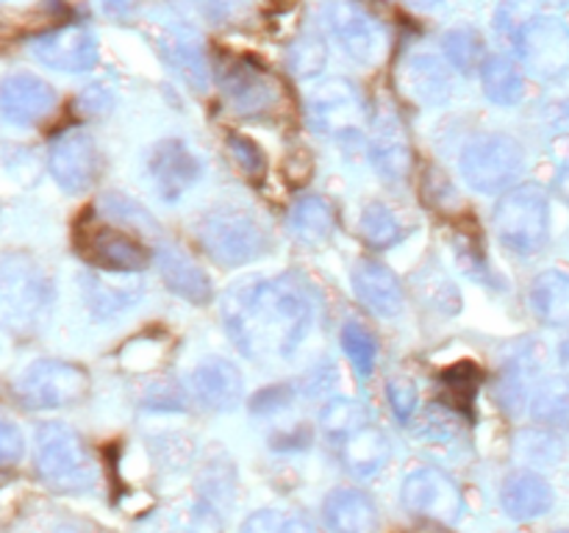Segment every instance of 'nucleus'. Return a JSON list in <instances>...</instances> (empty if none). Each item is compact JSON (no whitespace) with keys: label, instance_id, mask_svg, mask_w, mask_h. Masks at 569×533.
I'll list each match as a JSON object with an SVG mask.
<instances>
[{"label":"nucleus","instance_id":"1","mask_svg":"<svg viewBox=\"0 0 569 533\" xmlns=\"http://www.w3.org/2000/svg\"><path fill=\"white\" fill-rule=\"evenodd\" d=\"M317 305L292 275H250L222 294V325L248 359H292L315 328Z\"/></svg>","mask_w":569,"mask_h":533},{"label":"nucleus","instance_id":"2","mask_svg":"<svg viewBox=\"0 0 569 533\" xmlns=\"http://www.w3.org/2000/svg\"><path fill=\"white\" fill-rule=\"evenodd\" d=\"M53 305V283L31 255L0 259V328L14 336L39 331Z\"/></svg>","mask_w":569,"mask_h":533},{"label":"nucleus","instance_id":"3","mask_svg":"<svg viewBox=\"0 0 569 533\" xmlns=\"http://www.w3.org/2000/svg\"><path fill=\"white\" fill-rule=\"evenodd\" d=\"M37 470L56 492H89L98 483L92 450L64 422H44L37 428Z\"/></svg>","mask_w":569,"mask_h":533},{"label":"nucleus","instance_id":"4","mask_svg":"<svg viewBox=\"0 0 569 533\" xmlns=\"http://www.w3.org/2000/svg\"><path fill=\"white\" fill-rule=\"evenodd\" d=\"M495 231L500 244L511 253H539L550 237L548 192L539 183H520L500 194L495 205Z\"/></svg>","mask_w":569,"mask_h":533},{"label":"nucleus","instance_id":"5","mask_svg":"<svg viewBox=\"0 0 569 533\" xmlns=\"http://www.w3.org/2000/svg\"><path fill=\"white\" fill-rule=\"evenodd\" d=\"M461 178L481 194L509 192L526 170V150L509 133H483L465 144L459 159Z\"/></svg>","mask_w":569,"mask_h":533},{"label":"nucleus","instance_id":"6","mask_svg":"<svg viewBox=\"0 0 569 533\" xmlns=\"http://www.w3.org/2000/svg\"><path fill=\"white\" fill-rule=\"evenodd\" d=\"M200 244L222 266H244L267 253V233L250 211L214 209L198 225Z\"/></svg>","mask_w":569,"mask_h":533},{"label":"nucleus","instance_id":"7","mask_svg":"<svg viewBox=\"0 0 569 533\" xmlns=\"http://www.w3.org/2000/svg\"><path fill=\"white\" fill-rule=\"evenodd\" d=\"M14 392L26 409H67L87 398L89 372L72 361L39 359L20 372Z\"/></svg>","mask_w":569,"mask_h":533},{"label":"nucleus","instance_id":"8","mask_svg":"<svg viewBox=\"0 0 569 533\" xmlns=\"http://www.w3.org/2000/svg\"><path fill=\"white\" fill-rule=\"evenodd\" d=\"M306 117L309 125L322 137H333L339 142H359L361 122H365V100L359 89L345 78H328L315 83L306 98Z\"/></svg>","mask_w":569,"mask_h":533},{"label":"nucleus","instance_id":"9","mask_svg":"<svg viewBox=\"0 0 569 533\" xmlns=\"http://www.w3.org/2000/svg\"><path fill=\"white\" fill-rule=\"evenodd\" d=\"M322 20H326L331 39L348 59L361 67L381 64L387 56V33H383L381 22L370 11L361 9L356 0H326Z\"/></svg>","mask_w":569,"mask_h":533},{"label":"nucleus","instance_id":"10","mask_svg":"<svg viewBox=\"0 0 569 533\" xmlns=\"http://www.w3.org/2000/svg\"><path fill=\"white\" fill-rule=\"evenodd\" d=\"M78 250L94 270L103 272L137 275L153 261V250L144 248L137 233L109 220H83L78 228Z\"/></svg>","mask_w":569,"mask_h":533},{"label":"nucleus","instance_id":"11","mask_svg":"<svg viewBox=\"0 0 569 533\" xmlns=\"http://www.w3.org/2000/svg\"><path fill=\"white\" fill-rule=\"evenodd\" d=\"M217 83L231 109L244 117H261L281 100L278 83L270 72L244 56H228L217 64Z\"/></svg>","mask_w":569,"mask_h":533},{"label":"nucleus","instance_id":"12","mask_svg":"<svg viewBox=\"0 0 569 533\" xmlns=\"http://www.w3.org/2000/svg\"><path fill=\"white\" fill-rule=\"evenodd\" d=\"M400 503L415 516L442 522V525L459 522L461 511H465L459 483L437 466H420V470L409 472L400 486Z\"/></svg>","mask_w":569,"mask_h":533},{"label":"nucleus","instance_id":"13","mask_svg":"<svg viewBox=\"0 0 569 533\" xmlns=\"http://www.w3.org/2000/svg\"><path fill=\"white\" fill-rule=\"evenodd\" d=\"M511 44L522 67L537 78L553 81L569 70V28L556 17H533Z\"/></svg>","mask_w":569,"mask_h":533},{"label":"nucleus","instance_id":"14","mask_svg":"<svg viewBox=\"0 0 569 533\" xmlns=\"http://www.w3.org/2000/svg\"><path fill=\"white\" fill-rule=\"evenodd\" d=\"M148 175L164 203H178L203 178V161L183 139L167 137L150 148Z\"/></svg>","mask_w":569,"mask_h":533},{"label":"nucleus","instance_id":"15","mask_svg":"<svg viewBox=\"0 0 569 533\" xmlns=\"http://www.w3.org/2000/svg\"><path fill=\"white\" fill-rule=\"evenodd\" d=\"M48 170L53 181L64 189L67 194H81L98 181L100 153L94 139L81 128L59 133L50 142L48 150Z\"/></svg>","mask_w":569,"mask_h":533},{"label":"nucleus","instance_id":"16","mask_svg":"<svg viewBox=\"0 0 569 533\" xmlns=\"http://www.w3.org/2000/svg\"><path fill=\"white\" fill-rule=\"evenodd\" d=\"M59 94L33 72H11L0 81V117L9 125L33 128L53 114Z\"/></svg>","mask_w":569,"mask_h":533},{"label":"nucleus","instance_id":"17","mask_svg":"<svg viewBox=\"0 0 569 533\" xmlns=\"http://www.w3.org/2000/svg\"><path fill=\"white\" fill-rule=\"evenodd\" d=\"M33 59L59 72H89L98 64V39L87 26H64L31 42Z\"/></svg>","mask_w":569,"mask_h":533},{"label":"nucleus","instance_id":"18","mask_svg":"<svg viewBox=\"0 0 569 533\" xmlns=\"http://www.w3.org/2000/svg\"><path fill=\"white\" fill-rule=\"evenodd\" d=\"M83 303L94 320H117L144 298V281L128 272L94 270L81 281Z\"/></svg>","mask_w":569,"mask_h":533},{"label":"nucleus","instance_id":"19","mask_svg":"<svg viewBox=\"0 0 569 533\" xmlns=\"http://www.w3.org/2000/svg\"><path fill=\"white\" fill-rule=\"evenodd\" d=\"M192 394L203 409L231 411L237 409L244 394V375L233 361L209 355L192 370Z\"/></svg>","mask_w":569,"mask_h":533},{"label":"nucleus","instance_id":"20","mask_svg":"<svg viewBox=\"0 0 569 533\" xmlns=\"http://www.w3.org/2000/svg\"><path fill=\"white\" fill-rule=\"evenodd\" d=\"M153 261L159 266L161 281L167 283L172 294L183 298L192 305H206L214 298V286H211L209 275H206L203 266H198V261L189 253H183L178 244L161 242L153 250Z\"/></svg>","mask_w":569,"mask_h":533},{"label":"nucleus","instance_id":"21","mask_svg":"<svg viewBox=\"0 0 569 533\" xmlns=\"http://www.w3.org/2000/svg\"><path fill=\"white\" fill-rule=\"evenodd\" d=\"M350 283H353L356 298L361 305L378 316H398L403 311V286H400L398 275L389 270L387 264L376 259H359L353 272H350Z\"/></svg>","mask_w":569,"mask_h":533},{"label":"nucleus","instance_id":"22","mask_svg":"<svg viewBox=\"0 0 569 533\" xmlns=\"http://www.w3.org/2000/svg\"><path fill=\"white\" fill-rule=\"evenodd\" d=\"M400 83H403L409 98H415L420 105H428V109L445 105L453 94L450 64L433 53L409 56L403 70H400Z\"/></svg>","mask_w":569,"mask_h":533},{"label":"nucleus","instance_id":"23","mask_svg":"<svg viewBox=\"0 0 569 533\" xmlns=\"http://www.w3.org/2000/svg\"><path fill=\"white\" fill-rule=\"evenodd\" d=\"M556 503L553 486L548 477H542L533 470H517L500 486V505L506 514L517 522L539 520L548 514Z\"/></svg>","mask_w":569,"mask_h":533},{"label":"nucleus","instance_id":"24","mask_svg":"<svg viewBox=\"0 0 569 533\" xmlns=\"http://www.w3.org/2000/svg\"><path fill=\"white\" fill-rule=\"evenodd\" d=\"M156 48H159L161 59L194 89V92H203L209 87V64H206L203 48H200L198 37L192 31H187L183 26L176 28H161L156 33Z\"/></svg>","mask_w":569,"mask_h":533},{"label":"nucleus","instance_id":"25","mask_svg":"<svg viewBox=\"0 0 569 533\" xmlns=\"http://www.w3.org/2000/svg\"><path fill=\"white\" fill-rule=\"evenodd\" d=\"M337 447L345 470L356 477L378 475L389 464V459H392V442H389V436L378 425H370V422L356 428Z\"/></svg>","mask_w":569,"mask_h":533},{"label":"nucleus","instance_id":"26","mask_svg":"<svg viewBox=\"0 0 569 533\" xmlns=\"http://www.w3.org/2000/svg\"><path fill=\"white\" fill-rule=\"evenodd\" d=\"M322 520L331 533H376L378 509L361 489H333L322 503Z\"/></svg>","mask_w":569,"mask_h":533},{"label":"nucleus","instance_id":"27","mask_svg":"<svg viewBox=\"0 0 569 533\" xmlns=\"http://www.w3.org/2000/svg\"><path fill=\"white\" fill-rule=\"evenodd\" d=\"M528 305L533 316L550 328L569 325V275L565 270L539 272L528 289Z\"/></svg>","mask_w":569,"mask_h":533},{"label":"nucleus","instance_id":"28","mask_svg":"<svg viewBox=\"0 0 569 533\" xmlns=\"http://www.w3.org/2000/svg\"><path fill=\"white\" fill-rule=\"evenodd\" d=\"M370 161L387 181H403L411 170V148L403 128L395 120H381L370 139Z\"/></svg>","mask_w":569,"mask_h":533},{"label":"nucleus","instance_id":"29","mask_svg":"<svg viewBox=\"0 0 569 533\" xmlns=\"http://www.w3.org/2000/svg\"><path fill=\"white\" fill-rule=\"evenodd\" d=\"M481 87L487 100L498 105H517L526 94V78L520 64L503 53L487 56L481 64Z\"/></svg>","mask_w":569,"mask_h":533},{"label":"nucleus","instance_id":"30","mask_svg":"<svg viewBox=\"0 0 569 533\" xmlns=\"http://www.w3.org/2000/svg\"><path fill=\"white\" fill-rule=\"evenodd\" d=\"M289 228H292L295 239L309 248H320L331 239L333 233V211L317 194H306L289 211Z\"/></svg>","mask_w":569,"mask_h":533},{"label":"nucleus","instance_id":"31","mask_svg":"<svg viewBox=\"0 0 569 533\" xmlns=\"http://www.w3.org/2000/svg\"><path fill=\"white\" fill-rule=\"evenodd\" d=\"M533 375H537V359L531 353H517L503 366L498 378V400L509 414H520L522 409H528L533 389H537Z\"/></svg>","mask_w":569,"mask_h":533},{"label":"nucleus","instance_id":"32","mask_svg":"<svg viewBox=\"0 0 569 533\" xmlns=\"http://www.w3.org/2000/svg\"><path fill=\"white\" fill-rule=\"evenodd\" d=\"M442 53L456 72L472 76L476 70L481 72V64L487 61V44L476 28H450L442 37Z\"/></svg>","mask_w":569,"mask_h":533},{"label":"nucleus","instance_id":"33","mask_svg":"<svg viewBox=\"0 0 569 533\" xmlns=\"http://www.w3.org/2000/svg\"><path fill=\"white\" fill-rule=\"evenodd\" d=\"M528 411L545 425H567L569 422V378H548L537 383Z\"/></svg>","mask_w":569,"mask_h":533},{"label":"nucleus","instance_id":"34","mask_svg":"<svg viewBox=\"0 0 569 533\" xmlns=\"http://www.w3.org/2000/svg\"><path fill=\"white\" fill-rule=\"evenodd\" d=\"M359 228L365 242L376 250H387L403 239V225H400L398 214L387 203H381V200H370L361 209Z\"/></svg>","mask_w":569,"mask_h":533},{"label":"nucleus","instance_id":"35","mask_svg":"<svg viewBox=\"0 0 569 533\" xmlns=\"http://www.w3.org/2000/svg\"><path fill=\"white\" fill-rule=\"evenodd\" d=\"M100 211L109 222L126 228L131 233H148V237H159V225H156V217L148 214L144 205H139L137 200L126 198L120 192H109L100 198Z\"/></svg>","mask_w":569,"mask_h":533},{"label":"nucleus","instance_id":"36","mask_svg":"<svg viewBox=\"0 0 569 533\" xmlns=\"http://www.w3.org/2000/svg\"><path fill=\"white\" fill-rule=\"evenodd\" d=\"M320 425L331 442H342L345 436L356 431V428L367 425V411L359 400L350 398H331L320 411Z\"/></svg>","mask_w":569,"mask_h":533},{"label":"nucleus","instance_id":"37","mask_svg":"<svg viewBox=\"0 0 569 533\" xmlns=\"http://www.w3.org/2000/svg\"><path fill=\"white\" fill-rule=\"evenodd\" d=\"M339 342H342V350L350 364H353V370L361 378L372 375L378 361V342L370 328L359 320H348L342 325V333H339Z\"/></svg>","mask_w":569,"mask_h":533},{"label":"nucleus","instance_id":"38","mask_svg":"<svg viewBox=\"0 0 569 533\" xmlns=\"http://www.w3.org/2000/svg\"><path fill=\"white\" fill-rule=\"evenodd\" d=\"M328 64V44L317 31H303L289 44V70L303 81L320 76Z\"/></svg>","mask_w":569,"mask_h":533},{"label":"nucleus","instance_id":"39","mask_svg":"<svg viewBox=\"0 0 569 533\" xmlns=\"http://www.w3.org/2000/svg\"><path fill=\"white\" fill-rule=\"evenodd\" d=\"M239 533H315V527L295 514L261 509L242 522V531Z\"/></svg>","mask_w":569,"mask_h":533},{"label":"nucleus","instance_id":"40","mask_svg":"<svg viewBox=\"0 0 569 533\" xmlns=\"http://www.w3.org/2000/svg\"><path fill=\"white\" fill-rule=\"evenodd\" d=\"M533 3L537 0H500L498 11H495V28L500 31V37L515 39L537 17Z\"/></svg>","mask_w":569,"mask_h":533},{"label":"nucleus","instance_id":"41","mask_svg":"<svg viewBox=\"0 0 569 533\" xmlns=\"http://www.w3.org/2000/svg\"><path fill=\"white\" fill-rule=\"evenodd\" d=\"M228 153H231V159L237 161V167L248 178H261L267 172V153L253 139L242 137V133L228 137Z\"/></svg>","mask_w":569,"mask_h":533},{"label":"nucleus","instance_id":"42","mask_svg":"<svg viewBox=\"0 0 569 533\" xmlns=\"http://www.w3.org/2000/svg\"><path fill=\"white\" fill-rule=\"evenodd\" d=\"M387 400L389 405H392V414L398 416L400 422H409L411 416H415L420 394H417V386L409 378H392V381L387 383Z\"/></svg>","mask_w":569,"mask_h":533},{"label":"nucleus","instance_id":"43","mask_svg":"<svg viewBox=\"0 0 569 533\" xmlns=\"http://www.w3.org/2000/svg\"><path fill=\"white\" fill-rule=\"evenodd\" d=\"M26 453V436L9 420H0V464H17Z\"/></svg>","mask_w":569,"mask_h":533},{"label":"nucleus","instance_id":"44","mask_svg":"<svg viewBox=\"0 0 569 533\" xmlns=\"http://www.w3.org/2000/svg\"><path fill=\"white\" fill-rule=\"evenodd\" d=\"M292 403V386H270L267 392L256 394V400L250 403V409L256 414H276V411H283L287 405Z\"/></svg>","mask_w":569,"mask_h":533},{"label":"nucleus","instance_id":"45","mask_svg":"<svg viewBox=\"0 0 569 533\" xmlns=\"http://www.w3.org/2000/svg\"><path fill=\"white\" fill-rule=\"evenodd\" d=\"M189 533H222V520L217 509L206 500H200L189 516Z\"/></svg>","mask_w":569,"mask_h":533},{"label":"nucleus","instance_id":"46","mask_svg":"<svg viewBox=\"0 0 569 533\" xmlns=\"http://www.w3.org/2000/svg\"><path fill=\"white\" fill-rule=\"evenodd\" d=\"M78 105H81L87 114H106L111 109V92L103 87V83H92L81 92L78 98Z\"/></svg>","mask_w":569,"mask_h":533},{"label":"nucleus","instance_id":"47","mask_svg":"<svg viewBox=\"0 0 569 533\" xmlns=\"http://www.w3.org/2000/svg\"><path fill=\"white\" fill-rule=\"evenodd\" d=\"M106 14L114 17V20H128L137 9V0H103Z\"/></svg>","mask_w":569,"mask_h":533},{"label":"nucleus","instance_id":"48","mask_svg":"<svg viewBox=\"0 0 569 533\" xmlns=\"http://www.w3.org/2000/svg\"><path fill=\"white\" fill-rule=\"evenodd\" d=\"M556 194L569 205V153L561 159L559 170H556V181H553Z\"/></svg>","mask_w":569,"mask_h":533},{"label":"nucleus","instance_id":"49","mask_svg":"<svg viewBox=\"0 0 569 533\" xmlns=\"http://www.w3.org/2000/svg\"><path fill=\"white\" fill-rule=\"evenodd\" d=\"M200 9H203V14L220 20L228 14V0H200Z\"/></svg>","mask_w":569,"mask_h":533},{"label":"nucleus","instance_id":"50","mask_svg":"<svg viewBox=\"0 0 569 533\" xmlns=\"http://www.w3.org/2000/svg\"><path fill=\"white\" fill-rule=\"evenodd\" d=\"M559 364H561V370H565L567 378H569V336L561 339V344H559Z\"/></svg>","mask_w":569,"mask_h":533},{"label":"nucleus","instance_id":"51","mask_svg":"<svg viewBox=\"0 0 569 533\" xmlns=\"http://www.w3.org/2000/svg\"><path fill=\"white\" fill-rule=\"evenodd\" d=\"M539 3L550 6V9H567V6H569V0H539Z\"/></svg>","mask_w":569,"mask_h":533},{"label":"nucleus","instance_id":"52","mask_svg":"<svg viewBox=\"0 0 569 533\" xmlns=\"http://www.w3.org/2000/svg\"><path fill=\"white\" fill-rule=\"evenodd\" d=\"M417 6H439V3H445V0H415Z\"/></svg>","mask_w":569,"mask_h":533},{"label":"nucleus","instance_id":"53","mask_svg":"<svg viewBox=\"0 0 569 533\" xmlns=\"http://www.w3.org/2000/svg\"><path fill=\"white\" fill-rule=\"evenodd\" d=\"M561 533H569V531H561Z\"/></svg>","mask_w":569,"mask_h":533}]
</instances>
